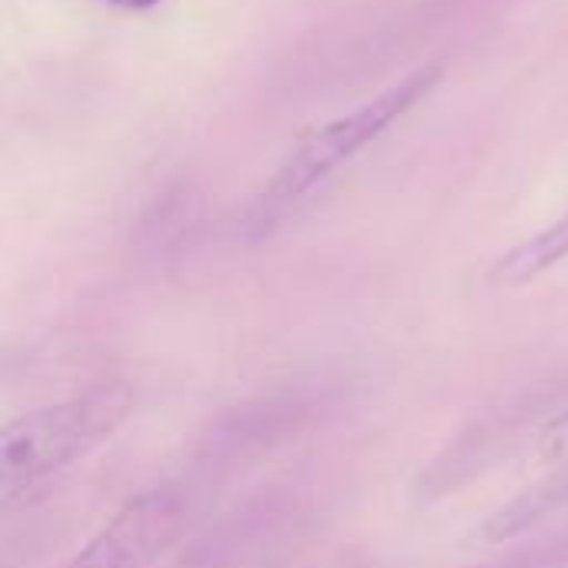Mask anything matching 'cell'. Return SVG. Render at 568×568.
I'll list each match as a JSON object with an SVG mask.
<instances>
[{"mask_svg": "<svg viewBox=\"0 0 568 568\" xmlns=\"http://www.w3.org/2000/svg\"><path fill=\"white\" fill-rule=\"evenodd\" d=\"M130 413L133 389L123 379H106L13 416L0 433V503L13 506L50 476L90 456Z\"/></svg>", "mask_w": 568, "mask_h": 568, "instance_id": "1", "label": "cell"}, {"mask_svg": "<svg viewBox=\"0 0 568 568\" xmlns=\"http://www.w3.org/2000/svg\"><path fill=\"white\" fill-rule=\"evenodd\" d=\"M443 80V63L419 67L396 87L383 90L349 116H339L326 123L323 130L310 133L290 160L276 170V176L266 183V190L256 196V203L246 213V230L253 236H266L290 210H296L323 180H329L343 163H349L359 150H366L373 140H379L396 120L413 113Z\"/></svg>", "mask_w": 568, "mask_h": 568, "instance_id": "2", "label": "cell"}, {"mask_svg": "<svg viewBox=\"0 0 568 568\" xmlns=\"http://www.w3.org/2000/svg\"><path fill=\"white\" fill-rule=\"evenodd\" d=\"M190 513L193 503L183 486H153L120 506L63 568H150L180 542Z\"/></svg>", "mask_w": 568, "mask_h": 568, "instance_id": "3", "label": "cell"}, {"mask_svg": "<svg viewBox=\"0 0 568 568\" xmlns=\"http://www.w3.org/2000/svg\"><path fill=\"white\" fill-rule=\"evenodd\" d=\"M313 409H316V399L300 389H280V393L246 399L213 419V426L200 439L196 456L206 466H226V463L256 456L290 439L293 433H300L310 423Z\"/></svg>", "mask_w": 568, "mask_h": 568, "instance_id": "4", "label": "cell"}, {"mask_svg": "<svg viewBox=\"0 0 568 568\" xmlns=\"http://www.w3.org/2000/svg\"><path fill=\"white\" fill-rule=\"evenodd\" d=\"M519 436V413L506 409L499 416H486L473 426H466L456 439H449L413 479V499L419 506H433L439 499H449L463 493L469 483H476L496 459L509 449V443Z\"/></svg>", "mask_w": 568, "mask_h": 568, "instance_id": "5", "label": "cell"}, {"mask_svg": "<svg viewBox=\"0 0 568 568\" xmlns=\"http://www.w3.org/2000/svg\"><path fill=\"white\" fill-rule=\"evenodd\" d=\"M566 506L568 466H559V469H552L546 479H539L536 486H529L526 493H519L516 499H509L503 509H496V513L483 523L479 536H483L486 542H493V546L513 542V539H519L523 532H529L532 526H539L546 516H552V513H559V509H566Z\"/></svg>", "mask_w": 568, "mask_h": 568, "instance_id": "6", "label": "cell"}, {"mask_svg": "<svg viewBox=\"0 0 568 568\" xmlns=\"http://www.w3.org/2000/svg\"><path fill=\"white\" fill-rule=\"evenodd\" d=\"M568 260V213L559 216L556 223H549L546 230L532 233L529 240L516 243L513 250H506L489 280L496 286H526L532 280H539L542 273H549L552 266Z\"/></svg>", "mask_w": 568, "mask_h": 568, "instance_id": "7", "label": "cell"}, {"mask_svg": "<svg viewBox=\"0 0 568 568\" xmlns=\"http://www.w3.org/2000/svg\"><path fill=\"white\" fill-rule=\"evenodd\" d=\"M532 449L536 456L559 469V466H568V406L556 409V413H546L539 416V423L532 426Z\"/></svg>", "mask_w": 568, "mask_h": 568, "instance_id": "8", "label": "cell"}, {"mask_svg": "<svg viewBox=\"0 0 568 568\" xmlns=\"http://www.w3.org/2000/svg\"><path fill=\"white\" fill-rule=\"evenodd\" d=\"M489 568H568V529L536 546H526Z\"/></svg>", "mask_w": 568, "mask_h": 568, "instance_id": "9", "label": "cell"}, {"mask_svg": "<svg viewBox=\"0 0 568 568\" xmlns=\"http://www.w3.org/2000/svg\"><path fill=\"white\" fill-rule=\"evenodd\" d=\"M110 3H116V7H123V10H150V7H156V3H163V0H110Z\"/></svg>", "mask_w": 568, "mask_h": 568, "instance_id": "10", "label": "cell"}]
</instances>
